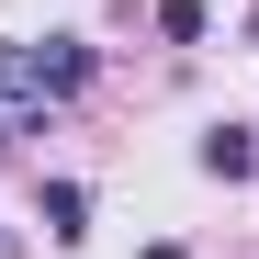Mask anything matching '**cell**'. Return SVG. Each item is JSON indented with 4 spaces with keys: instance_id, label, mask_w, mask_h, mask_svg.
Instances as JSON below:
<instances>
[{
    "instance_id": "obj_4",
    "label": "cell",
    "mask_w": 259,
    "mask_h": 259,
    "mask_svg": "<svg viewBox=\"0 0 259 259\" xmlns=\"http://www.w3.org/2000/svg\"><path fill=\"white\" fill-rule=\"evenodd\" d=\"M158 34H169V46H203L214 23H203V0H158Z\"/></svg>"
},
{
    "instance_id": "obj_3",
    "label": "cell",
    "mask_w": 259,
    "mask_h": 259,
    "mask_svg": "<svg viewBox=\"0 0 259 259\" xmlns=\"http://www.w3.org/2000/svg\"><path fill=\"white\" fill-rule=\"evenodd\" d=\"M34 214H46V237H57V248L91 237V192H79V181H46V192H34Z\"/></svg>"
},
{
    "instance_id": "obj_2",
    "label": "cell",
    "mask_w": 259,
    "mask_h": 259,
    "mask_svg": "<svg viewBox=\"0 0 259 259\" xmlns=\"http://www.w3.org/2000/svg\"><path fill=\"white\" fill-rule=\"evenodd\" d=\"M203 181H248V169H259V136H248V124H203Z\"/></svg>"
},
{
    "instance_id": "obj_7",
    "label": "cell",
    "mask_w": 259,
    "mask_h": 259,
    "mask_svg": "<svg viewBox=\"0 0 259 259\" xmlns=\"http://www.w3.org/2000/svg\"><path fill=\"white\" fill-rule=\"evenodd\" d=\"M248 46H259V12H248Z\"/></svg>"
},
{
    "instance_id": "obj_1",
    "label": "cell",
    "mask_w": 259,
    "mask_h": 259,
    "mask_svg": "<svg viewBox=\"0 0 259 259\" xmlns=\"http://www.w3.org/2000/svg\"><path fill=\"white\" fill-rule=\"evenodd\" d=\"M34 91L79 102V91H91V46H79V34H46V46H34Z\"/></svg>"
},
{
    "instance_id": "obj_6",
    "label": "cell",
    "mask_w": 259,
    "mask_h": 259,
    "mask_svg": "<svg viewBox=\"0 0 259 259\" xmlns=\"http://www.w3.org/2000/svg\"><path fill=\"white\" fill-rule=\"evenodd\" d=\"M0 259H23V237H12V226H0Z\"/></svg>"
},
{
    "instance_id": "obj_5",
    "label": "cell",
    "mask_w": 259,
    "mask_h": 259,
    "mask_svg": "<svg viewBox=\"0 0 259 259\" xmlns=\"http://www.w3.org/2000/svg\"><path fill=\"white\" fill-rule=\"evenodd\" d=\"M136 259H192V248H181V237H147V248H136Z\"/></svg>"
}]
</instances>
